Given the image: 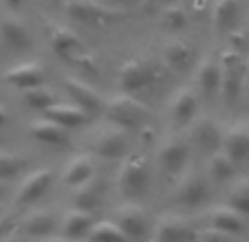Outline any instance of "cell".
I'll list each match as a JSON object with an SVG mask.
<instances>
[{
  "label": "cell",
  "instance_id": "cell-38",
  "mask_svg": "<svg viewBox=\"0 0 249 242\" xmlns=\"http://www.w3.org/2000/svg\"><path fill=\"white\" fill-rule=\"evenodd\" d=\"M249 49V24L247 27H245V31H243V44H240L238 49H236V51H240V53H245Z\"/></svg>",
  "mask_w": 249,
  "mask_h": 242
},
{
  "label": "cell",
  "instance_id": "cell-24",
  "mask_svg": "<svg viewBox=\"0 0 249 242\" xmlns=\"http://www.w3.org/2000/svg\"><path fill=\"white\" fill-rule=\"evenodd\" d=\"M18 227L20 231H24L31 238H49L60 227V223H57V218L49 209H33L20 220Z\"/></svg>",
  "mask_w": 249,
  "mask_h": 242
},
{
  "label": "cell",
  "instance_id": "cell-5",
  "mask_svg": "<svg viewBox=\"0 0 249 242\" xmlns=\"http://www.w3.org/2000/svg\"><path fill=\"white\" fill-rule=\"evenodd\" d=\"M117 187L126 198L137 200L148 194L150 187V165L143 154H128L122 161V168L117 174Z\"/></svg>",
  "mask_w": 249,
  "mask_h": 242
},
{
  "label": "cell",
  "instance_id": "cell-7",
  "mask_svg": "<svg viewBox=\"0 0 249 242\" xmlns=\"http://www.w3.org/2000/svg\"><path fill=\"white\" fill-rule=\"evenodd\" d=\"M47 37L51 49L66 62H73V64H90L93 55L86 49V44L82 42V37L75 31H71L64 24H55L49 22L47 24Z\"/></svg>",
  "mask_w": 249,
  "mask_h": 242
},
{
  "label": "cell",
  "instance_id": "cell-33",
  "mask_svg": "<svg viewBox=\"0 0 249 242\" xmlns=\"http://www.w3.org/2000/svg\"><path fill=\"white\" fill-rule=\"evenodd\" d=\"M161 22L168 31H181V29L188 27V14L181 5H170L165 9H161Z\"/></svg>",
  "mask_w": 249,
  "mask_h": 242
},
{
  "label": "cell",
  "instance_id": "cell-34",
  "mask_svg": "<svg viewBox=\"0 0 249 242\" xmlns=\"http://www.w3.org/2000/svg\"><path fill=\"white\" fill-rule=\"evenodd\" d=\"M230 207H234L240 216H249V181H240L230 191Z\"/></svg>",
  "mask_w": 249,
  "mask_h": 242
},
{
  "label": "cell",
  "instance_id": "cell-1",
  "mask_svg": "<svg viewBox=\"0 0 249 242\" xmlns=\"http://www.w3.org/2000/svg\"><path fill=\"white\" fill-rule=\"evenodd\" d=\"M165 70H170L165 62L161 64L152 57H132L119 69V88L126 95H137L165 79Z\"/></svg>",
  "mask_w": 249,
  "mask_h": 242
},
{
  "label": "cell",
  "instance_id": "cell-9",
  "mask_svg": "<svg viewBox=\"0 0 249 242\" xmlns=\"http://www.w3.org/2000/svg\"><path fill=\"white\" fill-rule=\"evenodd\" d=\"M190 156H192V141L185 137H170L159 148V168L170 181H177L185 170L190 168Z\"/></svg>",
  "mask_w": 249,
  "mask_h": 242
},
{
  "label": "cell",
  "instance_id": "cell-14",
  "mask_svg": "<svg viewBox=\"0 0 249 242\" xmlns=\"http://www.w3.org/2000/svg\"><path fill=\"white\" fill-rule=\"evenodd\" d=\"M115 223L128 236V240H141L148 233V214L137 203H128V205L117 207Z\"/></svg>",
  "mask_w": 249,
  "mask_h": 242
},
{
  "label": "cell",
  "instance_id": "cell-41",
  "mask_svg": "<svg viewBox=\"0 0 249 242\" xmlns=\"http://www.w3.org/2000/svg\"><path fill=\"white\" fill-rule=\"evenodd\" d=\"M5 2L11 7V9H20V2H22V0H5Z\"/></svg>",
  "mask_w": 249,
  "mask_h": 242
},
{
  "label": "cell",
  "instance_id": "cell-17",
  "mask_svg": "<svg viewBox=\"0 0 249 242\" xmlns=\"http://www.w3.org/2000/svg\"><path fill=\"white\" fill-rule=\"evenodd\" d=\"M161 55H163V62L172 73H188L194 66V47L179 37H174L170 42L163 44L161 49Z\"/></svg>",
  "mask_w": 249,
  "mask_h": 242
},
{
  "label": "cell",
  "instance_id": "cell-6",
  "mask_svg": "<svg viewBox=\"0 0 249 242\" xmlns=\"http://www.w3.org/2000/svg\"><path fill=\"white\" fill-rule=\"evenodd\" d=\"M221 70H223V88L221 97L225 104L238 102V97L243 95L245 84H247V57L245 53L236 51V49H227L221 55Z\"/></svg>",
  "mask_w": 249,
  "mask_h": 242
},
{
  "label": "cell",
  "instance_id": "cell-25",
  "mask_svg": "<svg viewBox=\"0 0 249 242\" xmlns=\"http://www.w3.org/2000/svg\"><path fill=\"white\" fill-rule=\"evenodd\" d=\"M212 24L216 33H234L240 24V0H216Z\"/></svg>",
  "mask_w": 249,
  "mask_h": 242
},
{
  "label": "cell",
  "instance_id": "cell-26",
  "mask_svg": "<svg viewBox=\"0 0 249 242\" xmlns=\"http://www.w3.org/2000/svg\"><path fill=\"white\" fill-rule=\"evenodd\" d=\"M95 161L90 154H77L75 158H71L66 163L64 172H62V183L66 187H80L86 181L95 176Z\"/></svg>",
  "mask_w": 249,
  "mask_h": 242
},
{
  "label": "cell",
  "instance_id": "cell-22",
  "mask_svg": "<svg viewBox=\"0 0 249 242\" xmlns=\"http://www.w3.org/2000/svg\"><path fill=\"white\" fill-rule=\"evenodd\" d=\"M95 227V220L90 211L84 209H69L60 220V233L66 240H82V238H89L90 229Z\"/></svg>",
  "mask_w": 249,
  "mask_h": 242
},
{
  "label": "cell",
  "instance_id": "cell-16",
  "mask_svg": "<svg viewBox=\"0 0 249 242\" xmlns=\"http://www.w3.org/2000/svg\"><path fill=\"white\" fill-rule=\"evenodd\" d=\"M198 112V93L192 88H181L170 102V121L177 128L192 126Z\"/></svg>",
  "mask_w": 249,
  "mask_h": 242
},
{
  "label": "cell",
  "instance_id": "cell-20",
  "mask_svg": "<svg viewBox=\"0 0 249 242\" xmlns=\"http://www.w3.org/2000/svg\"><path fill=\"white\" fill-rule=\"evenodd\" d=\"M106 196V183L99 174H95L90 181H86L84 185L75 187V196H73V207L75 209H84V211H97L104 203Z\"/></svg>",
  "mask_w": 249,
  "mask_h": 242
},
{
  "label": "cell",
  "instance_id": "cell-15",
  "mask_svg": "<svg viewBox=\"0 0 249 242\" xmlns=\"http://www.w3.org/2000/svg\"><path fill=\"white\" fill-rule=\"evenodd\" d=\"M223 128L218 126V121L210 119V117H196L192 123V141L198 150L207 154H214L223 148Z\"/></svg>",
  "mask_w": 249,
  "mask_h": 242
},
{
  "label": "cell",
  "instance_id": "cell-4",
  "mask_svg": "<svg viewBox=\"0 0 249 242\" xmlns=\"http://www.w3.org/2000/svg\"><path fill=\"white\" fill-rule=\"evenodd\" d=\"M62 9L71 20L89 27H106L126 18L124 9L102 5L97 0H62Z\"/></svg>",
  "mask_w": 249,
  "mask_h": 242
},
{
  "label": "cell",
  "instance_id": "cell-32",
  "mask_svg": "<svg viewBox=\"0 0 249 242\" xmlns=\"http://www.w3.org/2000/svg\"><path fill=\"white\" fill-rule=\"evenodd\" d=\"M27 168V161L24 156H18L14 152H5V150H0V181L7 183L11 178L20 176Z\"/></svg>",
  "mask_w": 249,
  "mask_h": 242
},
{
  "label": "cell",
  "instance_id": "cell-44",
  "mask_svg": "<svg viewBox=\"0 0 249 242\" xmlns=\"http://www.w3.org/2000/svg\"><path fill=\"white\" fill-rule=\"evenodd\" d=\"M0 216H5V209H2V205H0Z\"/></svg>",
  "mask_w": 249,
  "mask_h": 242
},
{
  "label": "cell",
  "instance_id": "cell-23",
  "mask_svg": "<svg viewBox=\"0 0 249 242\" xmlns=\"http://www.w3.org/2000/svg\"><path fill=\"white\" fill-rule=\"evenodd\" d=\"M205 223H207V227H214V229H218V231L238 236L245 229V216H240L238 211L230 205H216L205 214Z\"/></svg>",
  "mask_w": 249,
  "mask_h": 242
},
{
  "label": "cell",
  "instance_id": "cell-35",
  "mask_svg": "<svg viewBox=\"0 0 249 242\" xmlns=\"http://www.w3.org/2000/svg\"><path fill=\"white\" fill-rule=\"evenodd\" d=\"M196 242H243V240L238 236H234V233H225L214 227H205V229H198Z\"/></svg>",
  "mask_w": 249,
  "mask_h": 242
},
{
  "label": "cell",
  "instance_id": "cell-28",
  "mask_svg": "<svg viewBox=\"0 0 249 242\" xmlns=\"http://www.w3.org/2000/svg\"><path fill=\"white\" fill-rule=\"evenodd\" d=\"M44 117L55 121V123H60V126L66 128V130L84 126V123H89V119H90L89 112H84L80 106H75V104H53V106L44 112Z\"/></svg>",
  "mask_w": 249,
  "mask_h": 242
},
{
  "label": "cell",
  "instance_id": "cell-21",
  "mask_svg": "<svg viewBox=\"0 0 249 242\" xmlns=\"http://www.w3.org/2000/svg\"><path fill=\"white\" fill-rule=\"evenodd\" d=\"M29 135L38 141V143L49 145V148H66L69 145V132H66V128H62L60 123L47 119V117L33 121L31 126H29Z\"/></svg>",
  "mask_w": 249,
  "mask_h": 242
},
{
  "label": "cell",
  "instance_id": "cell-10",
  "mask_svg": "<svg viewBox=\"0 0 249 242\" xmlns=\"http://www.w3.org/2000/svg\"><path fill=\"white\" fill-rule=\"evenodd\" d=\"M198 229L194 227L192 218L183 214H170L161 216L155 225L152 242H196Z\"/></svg>",
  "mask_w": 249,
  "mask_h": 242
},
{
  "label": "cell",
  "instance_id": "cell-18",
  "mask_svg": "<svg viewBox=\"0 0 249 242\" xmlns=\"http://www.w3.org/2000/svg\"><path fill=\"white\" fill-rule=\"evenodd\" d=\"M223 152L234 161L236 168H243L249 163V126L240 123V126L231 128L223 137Z\"/></svg>",
  "mask_w": 249,
  "mask_h": 242
},
{
  "label": "cell",
  "instance_id": "cell-42",
  "mask_svg": "<svg viewBox=\"0 0 249 242\" xmlns=\"http://www.w3.org/2000/svg\"><path fill=\"white\" fill-rule=\"evenodd\" d=\"M113 2H117V5H137V2H143V0H113Z\"/></svg>",
  "mask_w": 249,
  "mask_h": 242
},
{
  "label": "cell",
  "instance_id": "cell-8",
  "mask_svg": "<svg viewBox=\"0 0 249 242\" xmlns=\"http://www.w3.org/2000/svg\"><path fill=\"white\" fill-rule=\"evenodd\" d=\"M90 152L93 156L104 161H124L130 154V137L128 130L108 123L106 128L97 130L90 139Z\"/></svg>",
  "mask_w": 249,
  "mask_h": 242
},
{
  "label": "cell",
  "instance_id": "cell-11",
  "mask_svg": "<svg viewBox=\"0 0 249 242\" xmlns=\"http://www.w3.org/2000/svg\"><path fill=\"white\" fill-rule=\"evenodd\" d=\"M64 88L69 93V97L73 99V104L80 106L84 112H89L90 117L104 115L106 102H104V97L90 84H86V82H82L77 77H64Z\"/></svg>",
  "mask_w": 249,
  "mask_h": 242
},
{
  "label": "cell",
  "instance_id": "cell-29",
  "mask_svg": "<svg viewBox=\"0 0 249 242\" xmlns=\"http://www.w3.org/2000/svg\"><path fill=\"white\" fill-rule=\"evenodd\" d=\"M236 165L230 156H227L223 150L210 154V161H207V176L212 183H227L230 178H234L236 174Z\"/></svg>",
  "mask_w": 249,
  "mask_h": 242
},
{
  "label": "cell",
  "instance_id": "cell-13",
  "mask_svg": "<svg viewBox=\"0 0 249 242\" xmlns=\"http://www.w3.org/2000/svg\"><path fill=\"white\" fill-rule=\"evenodd\" d=\"M53 185V172L47 168L36 170V172L27 174V178L22 181V185L16 191V205L29 207L33 203H38Z\"/></svg>",
  "mask_w": 249,
  "mask_h": 242
},
{
  "label": "cell",
  "instance_id": "cell-2",
  "mask_svg": "<svg viewBox=\"0 0 249 242\" xmlns=\"http://www.w3.org/2000/svg\"><path fill=\"white\" fill-rule=\"evenodd\" d=\"M106 121L119 126L124 130H143L150 121V110H148L146 104H141L139 99H135V95H117V97H110L106 102Z\"/></svg>",
  "mask_w": 249,
  "mask_h": 242
},
{
  "label": "cell",
  "instance_id": "cell-27",
  "mask_svg": "<svg viewBox=\"0 0 249 242\" xmlns=\"http://www.w3.org/2000/svg\"><path fill=\"white\" fill-rule=\"evenodd\" d=\"M0 37H2V42L9 49H14V51H24V49H29L33 42L29 29L24 27L18 18H14V16L0 18Z\"/></svg>",
  "mask_w": 249,
  "mask_h": 242
},
{
  "label": "cell",
  "instance_id": "cell-31",
  "mask_svg": "<svg viewBox=\"0 0 249 242\" xmlns=\"http://www.w3.org/2000/svg\"><path fill=\"white\" fill-rule=\"evenodd\" d=\"M128 236L119 229L115 220H102L95 223V227L89 233V242H126Z\"/></svg>",
  "mask_w": 249,
  "mask_h": 242
},
{
  "label": "cell",
  "instance_id": "cell-45",
  "mask_svg": "<svg viewBox=\"0 0 249 242\" xmlns=\"http://www.w3.org/2000/svg\"><path fill=\"white\" fill-rule=\"evenodd\" d=\"M247 84H249V70H247Z\"/></svg>",
  "mask_w": 249,
  "mask_h": 242
},
{
  "label": "cell",
  "instance_id": "cell-39",
  "mask_svg": "<svg viewBox=\"0 0 249 242\" xmlns=\"http://www.w3.org/2000/svg\"><path fill=\"white\" fill-rule=\"evenodd\" d=\"M18 231V229H16ZM16 231H11V233H7L5 238H0V242H20V238L16 236Z\"/></svg>",
  "mask_w": 249,
  "mask_h": 242
},
{
  "label": "cell",
  "instance_id": "cell-3",
  "mask_svg": "<svg viewBox=\"0 0 249 242\" xmlns=\"http://www.w3.org/2000/svg\"><path fill=\"white\" fill-rule=\"evenodd\" d=\"M174 183L177 185L172 191V203L181 209H198L212 194V181L201 170L188 168Z\"/></svg>",
  "mask_w": 249,
  "mask_h": 242
},
{
  "label": "cell",
  "instance_id": "cell-30",
  "mask_svg": "<svg viewBox=\"0 0 249 242\" xmlns=\"http://www.w3.org/2000/svg\"><path fill=\"white\" fill-rule=\"evenodd\" d=\"M22 102H24V106L31 108V110L47 112L53 104H57V97L51 88H47V86H36V88L22 90Z\"/></svg>",
  "mask_w": 249,
  "mask_h": 242
},
{
  "label": "cell",
  "instance_id": "cell-43",
  "mask_svg": "<svg viewBox=\"0 0 249 242\" xmlns=\"http://www.w3.org/2000/svg\"><path fill=\"white\" fill-rule=\"evenodd\" d=\"M2 194H5V183L0 181V198H2Z\"/></svg>",
  "mask_w": 249,
  "mask_h": 242
},
{
  "label": "cell",
  "instance_id": "cell-40",
  "mask_svg": "<svg viewBox=\"0 0 249 242\" xmlns=\"http://www.w3.org/2000/svg\"><path fill=\"white\" fill-rule=\"evenodd\" d=\"M5 123H7V110H5V106L0 104V128L5 126Z\"/></svg>",
  "mask_w": 249,
  "mask_h": 242
},
{
  "label": "cell",
  "instance_id": "cell-12",
  "mask_svg": "<svg viewBox=\"0 0 249 242\" xmlns=\"http://www.w3.org/2000/svg\"><path fill=\"white\" fill-rule=\"evenodd\" d=\"M223 88V70H221V57L207 55L201 60L196 69V93L205 102L218 97Z\"/></svg>",
  "mask_w": 249,
  "mask_h": 242
},
{
  "label": "cell",
  "instance_id": "cell-36",
  "mask_svg": "<svg viewBox=\"0 0 249 242\" xmlns=\"http://www.w3.org/2000/svg\"><path fill=\"white\" fill-rule=\"evenodd\" d=\"M18 229V223H16L11 216H0V238H5L7 233H11V231H16Z\"/></svg>",
  "mask_w": 249,
  "mask_h": 242
},
{
  "label": "cell",
  "instance_id": "cell-37",
  "mask_svg": "<svg viewBox=\"0 0 249 242\" xmlns=\"http://www.w3.org/2000/svg\"><path fill=\"white\" fill-rule=\"evenodd\" d=\"M177 0H143L141 5L146 7L148 11H161V9H165V7H170V5H174Z\"/></svg>",
  "mask_w": 249,
  "mask_h": 242
},
{
  "label": "cell",
  "instance_id": "cell-19",
  "mask_svg": "<svg viewBox=\"0 0 249 242\" xmlns=\"http://www.w3.org/2000/svg\"><path fill=\"white\" fill-rule=\"evenodd\" d=\"M5 82L18 90H27V88H36V86H44L47 75H44V69L40 64H36V62H24V64L11 66V69L7 70Z\"/></svg>",
  "mask_w": 249,
  "mask_h": 242
}]
</instances>
